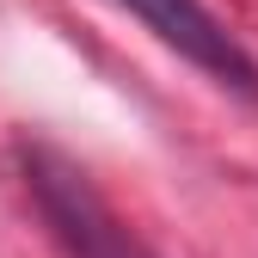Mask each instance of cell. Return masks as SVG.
<instances>
[{"instance_id": "obj_1", "label": "cell", "mask_w": 258, "mask_h": 258, "mask_svg": "<svg viewBox=\"0 0 258 258\" xmlns=\"http://www.w3.org/2000/svg\"><path fill=\"white\" fill-rule=\"evenodd\" d=\"M25 190L43 209L49 234L68 246V258H148V246L123 228V215L92 190V178L55 148H19Z\"/></svg>"}, {"instance_id": "obj_2", "label": "cell", "mask_w": 258, "mask_h": 258, "mask_svg": "<svg viewBox=\"0 0 258 258\" xmlns=\"http://www.w3.org/2000/svg\"><path fill=\"white\" fill-rule=\"evenodd\" d=\"M117 7H129L166 49H178L190 68H203L209 80L258 99V61L240 49V37L203 7V0H117Z\"/></svg>"}]
</instances>
